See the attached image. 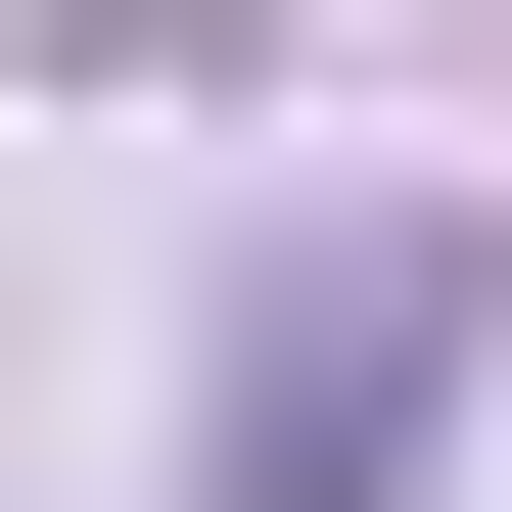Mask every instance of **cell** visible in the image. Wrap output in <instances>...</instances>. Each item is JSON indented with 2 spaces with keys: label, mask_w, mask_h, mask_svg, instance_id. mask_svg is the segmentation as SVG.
<instances>
[{
  "label": "cell",
  "mask_w": 512,
  "mask_h": 512,
  "mask_svg": "<svg viewBox=\"0 0 512 512\" xmlns=\"http://www.w3.org/2000/svg\"><path fill=\"white\" fill-rule=\"evenodd\" d=\"M94 94H280V47H373V0H47Z\"/></svg>",
  "instance_id": "7a4b0ae2"
},
{
  "label": "cell",
  "mask_w": 512,
  "mask_h": 512,
  "mask_svg": "<svg viewBox=\"0 0 512 512\" xmlns=\"http://www.w3.org/2000/svg\"><path fill=\"white\" fill-rule=\"evenodd\" d=\"M466 233H280V280H233V512H419V419H466Z\"/></svg>",
  "instance_id": "6da1fadb"
}]
</instances>
